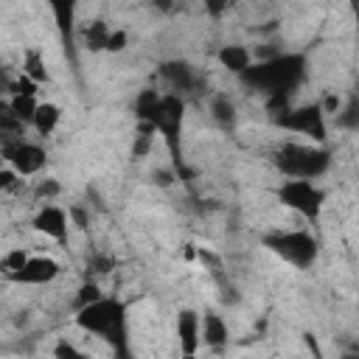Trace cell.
I'll return each mask as SVG.
<instances>
[{
	"mask_svg": "<svg viewBox=\"0 0 359 359\" xmlns=\"http://www.w3.org/2000/svg\"><path fill=\"white\" fill-rule=\"evenodd\" d=\"M39 101L42 98H36V95H6L3 107L14 115V121H20L22 126H31V121L39 109Z\"/></svg>",
	"mask_w": 359,
	"mask_h": 359,
	"instance_id": "9a60e30c",
	"label": "cell"
},
{
	"mask_svg": "<svg viewBox=\"0 0 359 359\" xmlns=\"http://www.w3.org/2000/svg\"><path fill=\"white\" fill-rule=\"evenodd\" d=\"M22 182H25V180H22L11 165L3 163V168H0V188L8 194V191H14V188H22Z\"/></svg>",
	"mask_w": 359,
	"mask_h": 359,
	"instance_id": "ffe728a7",
	"label": "cell"
},
{
	"mask_svg": "<svg viewBox=\"0 0 359 359\" xmlns=\"http://www.w3.org/2000/svg\"><path fill=\"white\" fill-rule=\"evenodd\" d=\"M20 73L28 76L31 81H36L39 87L50 81V70H48V62H45V53L39 48H25L22 56H20Z\"/></svg>",
	"mask_w": 359,
	"mask_h": 359,
	"instance_id": "8fae6325",
	"label": "cell"
},
{
	"mask_svg": "<svg viewBox=\"0 0 359 359\" xmlns=\"http://www.w3.org/2000/svg\"><path fill=\"white\" fill-rule=\"evenodd\" d=\"M59 272H62V266H59V261L53 255L31 252L25 266L11 278V283H17V286H48V283H53L59 278Z\"/></svg>",
	"mask_w": 359,
	"mask_h": 359,
	"instance_id": "52a82bcc",
	"label": "cell"
},
{
	"mask_svg": "<svg viewBox=\"0 0 359 359\" xmlns=\"http://www.w3.org/2000/svg\"><path fill=\"white\" fill-rule=\"evenodd\" d=\"M177 342L180 351L191 359L202 345V314L194 309H182L177 314Z\"/></svg>",
	"mask_w": 359,
	"mask_h": 359,
	"instance_id": "9c48e42d",
	"label": "cell"
},
{
	"mask_svg": "<svg viewBox=\"0 0 359 359\" xmlns=\"http://www.w3.org/2000/svg\"><path fill=\"white\" fill-rule=\"evenodd\" d=\"M160 76L168 81V87H171V93H185V90H191L194 87V81H196V76H194V70H191V65H185V62H165L163 67H160Z\"/></svg>",
	"mask_w": 359,
	"mask_h": 359,
	"instance_id": "7c38bea8",
	"label": "cell"
},
{
	"mask_svg": "<svg viewBox=\"0 0 359 359\" xmlns=\"http://www.w3.org/2000/svg\"><path fill=\"white\" fill-rule=\"evenodd\" d=\"M275 168L283 174V180H317L328 171L331 154L317 146V143H300V140H286L275 149L272 154Z\"/></svg>",
	"mask_w": 359,
	"mask_h": 359,
	"instance_id": "7a4b0ae2",
	"label": "cell"
},
{
	"mask_svg": "<svg viewBox=\"0 0 359 359\" xmlns=\"http://www.w3.org/2000/svg\"><path fill=\"white\" fill-rule=\"evenodd\" d=\"M278 202L303 219H317L325 208V191L311 180H283L278 185Z\"/></svg>",
	"mask_w": 359,
	"mask_h": 359,
	"instance_id": "277c9868",
	"label": "cell"
},
{
	"mask_svg": "<svg viewBox=\"0 0 359 359\" xmlns=\"http://www.w3.org/2000/svg\"><path fill=\"white\" fill-rule=\"evenodd\" d=\"M219 62L224 65V70H230V73H247L255 62H252V50L247 48V45H224L222 50H219Z\"/></svg>",
	"mask_w": 359,
	"mask_h": 359,
	"instance_id": "5bb4252c",
	"label": "cell"
},
{
	"mask_svg": "<svg viewBox=\"0 0 359 359\" xmlns=\"http://www.w3.org/2000/svg\"><path fill=\"white\" fill-rule=\"evenodd\" d=\"M129 45V34L123 28H112L109 39H107V53H121Z\"/></svg>",
	"mask_w": 359,
	"mask_h": 359,
	"instance_id": "44dd1931",
	"label": "cell"
},
{
	"mask_svg": "<svg viewBox=\"0 0 359 359\" xmlns=\"http://www.w3.org/2000/svg\"><path fill=\"white\" fill-rule=\"evenodd\" d=\"M230 342V325L222 314L216 311H208L202 314V345L216 351V348H224Z\"/></svg>",
	"mask_w": 359,
	"mask_h": 359,
	"instance_id": "30bf717a",
	"label": "cell"
},
{
	"mask_svg": "<svg viewBox=\"0 0 359 359\" xmlns=\"http://www.w3.org/2000/svg\"><path fill=\"white\" fill-rule=\"evenodd\" d=\"M109 34H112V28H109L104 20H93V22H87V25L81 28V42H84V48H90V50H107Z\"/></svg>",
	"mask_w": 359,
	"mask_h": 359,
	"instance_id": "2e32d148",
	"label": "cell"
},
{
	"mask_svg": "<svg viewBox=\"0 0 359 359\" xmlns=\"http://www.w3.org/2000/svg\"><path fill=\"white\" fill-rule=\"evenodd\" d=\"M76 325L84 334H93L115 348L126 342V306L115 297H98L81 309H76Z\"/></svg>",
	"mask_w": 359,
	"mask_h": 359,
	"instance_id": "6da1fadb",
	"label": "cell"
},
{
	"mask_svg": "<svg viewBox=\"0 0 359 359\" xmlns=\"http://www.w3.org/2000/svg\"><path fill=\"white\" fill-rule=\"evenodd\" d=\"M3 163L11 165L25 180V177H36L48 165V154L39 143H34L28 137H6L3 140Z\"/></svg>",
	"mask_w": 359,
	"mask_h": 359,
	"instance_id": "5b68a950",
	"label": "cell"
},
{
	"mask_svg": "<svg viewBox=\"0 0 359 359\" xmlns=\"http://www.w3.org/2000/svg\"><path fill=\"white\" fill-rule=\"evenodd\" d=\"M59 123H62V109H59V104H53V101H39V109H36V115H34V121H31V129H34L36 135H42V137H50V135L59 129Z\"/></svg>",
	"mask_w": 359,
	"mask_h": 359,
	"instance_id": "4fadbf2b",
	"label": "cell"
},
{
	"mask_svg": "<svg viewBox=\"0 0 359 359\" xmlns=\"http://www.w3.org/2000/svg\"><path fill=\"white\" fill-rule=\"evenodd\" d=\"M269 252L286 261L294 269H309L317 261V238L309 230H269L264 236Z\"/></svg>",
	"mask_w": 359,
	"mask_h": 359,
	"instance_id": "3957f363",
	"label": "cell"
},
{
	"mask_svg": "<svg viewBox=\"0 0 359 359\" xmlns=\"http://www.w3.org/2000/svg\"><path fill=\"white\" fill-rule=\"evenodd\" d=\"M31 227H34L39 236L50 238V241H65L67 233H70V210H65L62 205L45 202V205L34 213Z\"/></svg>",
	"mask_w": 359,
	"mask_h": 359,
	"instance_id": "ba28073f",
	"label": "cell"
},
{
	"mask_svg": "<svg viewBox=\"0 0 359 359\" xmlns=\"http://www.w3.org/2000/svg\"><path fill=\"white\" fill-rule=\"evenodd\" d=\"M210 115H213L219 123H233V118H236V107L230 104V98L219 95V98L213 101V107H210Z\"/></svg>",
	"mask_w": 359,
	"mask_h": 359,
	"instance_id": "d6986e66",
	"label": "cell"
},
{
	"mask_svg": "<svg viewBox=\"0 0 359 359\" xmlns=\"http://www.w3.org/2000/svg\"><path fill=\"white\" fill-rule=\"evenodd\" d=\"M278 123L300 137H306V143H323L325 140V112L320 109V104H303V107H289L286 112L278 115Z\"/></svg>",
	"mask_w": 359,
	"mask_h": 359,
	"instance_id": "8992f818",
	"label": "cell"
},
{
	"mask_svg": "<svg viewBox=\"0 0 359 359\" xmlns=\"http://www.w3.org/2000/svg\"><path fill=\"white\" fill-rule=\"evenodd\" d=\"M28 250L25 247H11V250H6L3 252V258H0V269H3V278L6 280H11L22 266H25V261H28Z\"/></svg>",
	"mask_w": 359,
	"mask_h": 359,
	"instance_id": "e0dca14e",
	"label": "cell"
},
{
	"mask_svg": "<svg viewBox=\"0 0 359 359\" xmlns=\"http://www.w3.org/2000/svg\"><path fill=\"white\" fill-rule=\"evenodd\" d=\"M53 359H90V353L81 345H76L73 339H59L53 345Z\"/></svg>",
	"mask_w": 359,
	"mask_h": 359,
	"instance_id": "ac0fdd59",
	"label": "cell"
}]
</instances>
